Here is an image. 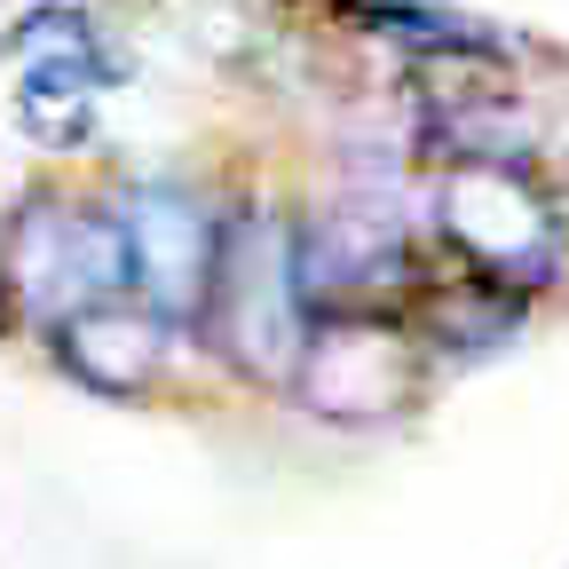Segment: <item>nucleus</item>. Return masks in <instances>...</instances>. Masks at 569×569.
<instances>
[{
    "label": "nucleus",
    "instance_id": "20e7f679",
    "mask_svg": "<svg viewBox=\"0 0 569 569\" xmlns=\"http://www.w3.org/2000/svg\"><path fill=\"white\" fill-rule=\"evenodd\" d=\"M427 372L436 356L403 309H317L293 348L284 396L325 427H396L419 411Z\"/></svg>",
    "mask_w": 569,
    "mask_h": 569
},
{
    "label": "nucleus",
    "instance_id": "0eeeda50",
    "mask_svg": "<svg viewBox=\"0 0 569 569\" xmlns=\"http://www.w3.org/2000/svg\"><path fill=\"white\" fill-rule=\"evenodd\" d=\"M48 356H56V372L71 388L111 396V403H134V396L167 388L174 356H182V325L159 317L151 301H134V293H111V301H96L80 317H63L48 332Z\"/></svg>",
    "mask_w": 569,
    "mask_h": 569
},
{
    "label": "nucleus",
    "instance_id": "39448f33",
    "mask_svg": "<svg viewBox=\"0 0 569 569\" xmlns=\"http://www.w3.org/2000/svg\"><path fill=\"white\" fill-rule=\"evenodd\" d=\"M111 206H119V238H127V293L190 332V317L206 301L213 238H222V206L198 182H174V174L127 182Z\"/></svg>",
    "mask_w": 569,
    "mask_h": 569
},
{
    "label": "nucleus",
    "instance_id": "7ed1b4c3",
    "mask_svg": "<svg viewBox=\"0 0 569 569\" xmlns=\"http://www.w3.org/2000/svg\"><path fill=\"white\" fill-rule=\"evenodd\" d=\"M0 284H9V317L24 332H56L111 293H127V238L119 206L88 190H24L17 213L0 222Z\"/></svg>",
    "mask_w": 569,
    "mask_h": 569
},
{
    "label": "nucleus",
    "instance_id": "f257e3e1",
    "mask_svg": "<svg viewBox=\"0 0 569 569\" xmlns=\"http://www.w3.org/2000/svg\"><path fill=\"white\" fill-rule=\"evenodd\" d=\"M190 332L222 356L253 388H284L293 348L309 332V284H301V206L269 190H246L222 206V238H213L206 301Z\"/></svg>",
    "mask_w": 569,
    "mask_h": 569
},
{
    "label": "nucleus",
    "instance_id": "423d86ee",
    "mask_svg": "<svg viewBox=\"0 0 569 569\" xmlns=\"http://www.w3.org/2000/svg\"><path fill=\"white\" fill-rule=\"evenodd\" d=\"M9 63H17V119L40 142H80L96 119V96L119 80V63L96 32L88 9H32L9 32Z\"/></svg>",
    "mask_w": 569,
    "mask_h": 569
},
{
    "label": "nucleus",
    "instance_id": "f03ea898",
    "mask_svg": "<svg viewBox=\"0 0 569 569\" xmlns=\"http://www.w3.org/2000/svg\"><path fill=\"white\" fill-rule=\"evenodd\" d=\"M427 230L467 277L515 284V293H538L569 253V213L530 159H436Z\"/></svg>",
    "mask_w": 569,
    "mask_h": 569
}]
</instances>
